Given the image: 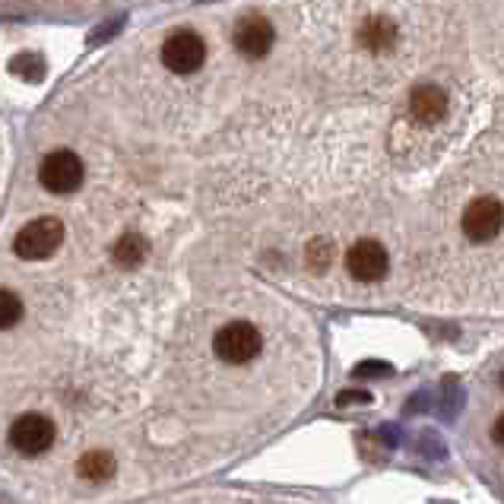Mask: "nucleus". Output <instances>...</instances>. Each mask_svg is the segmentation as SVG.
Returning a JSON list of instances; mask_svg holds the SVG:
<instances>
[{
	"instance_id": "f257e3e1",
	"label": "nucleus",
	"mask_w": 504,
	"mask_h": 504,
	"mask_svg": "<svg viewBox=\"0 0 504 504\" xmlns=\"http://www.w3.org/2000/svg\"><path fill=\"white\" fill-rule=\"evenodd\" d=\"M64 242V222L54 216H38L32 222H25L13 238V251L23 261H44L51 257Z\"/></svg>"
},
{
	"instance_id": "f03ea898",
	"label": "nucleus",
	"mask_w": 504,
	"mask_h": 504,
	"mask_svg": "<svg viewBox=\"0 0 504 504\" xmlns=\"http://www.w3.org/2000/svg\"><path fill=\"white\" fill-rule=\"evenodd\" d=\"M261 346H263L261 333L248 321H232V324H225L222 331L212 336V352L225 365H248L251 359H257Z\"/></svg>"
},
{
	"instance_id": "7ed1b4c3",
	"label": "nucleus",
	"mask_w": 504,
	"mask_h": 504,
	"mask_svg": "<svg viewBox=\"0 0 504 504\" xmlns=\"http://www.w3.org/2000/svg\"><path fill=\"white\" fill-rule=\"evenodd\" d=\"M83 159L70 150H54L38 165V181L51 193H74L83 184Z\"/></svg>"
},
{
	"instance_id": "20e7f679",
	"label": "nucleus",
	"mask_w": 504,
	"mask_h": 504,
	"mask_svg": "<svg viewBox=\"0 0 504 504\" xmlns=\"http://www.w3.org/2000/svg\"><path fill=\"white\" fill-rule=\"evenodd\" d=\"M206 61V42L191 29H181L174 35L165 38L163 44V64L172 74L187 76V74H197Z\"/></svg>"
},
{
	"instance_id": "39448f33",
	"label": "nucleus",
	"mask_w": 504,
	"mask_h": 504,
	"mask_svg": "<svg viewBox=\"0 0 504 504\" xmlns=\"http://www.w3.org/2000/svg\"><path fill=\"white\" fill-rule=\"evenodd\" d=\"M10 444L25 457H38L54 444V422L42 412H25L13 422Z\"/></svg>"
},
{
	"instance_id": "423d86ee",
	"label": "nucleus",
	"mask_w": 504,
	"mask_h": 504,
	"mask_svg": "<svg viewBox=\"0 0 504 504\" xmlns=\"http://www.w3.org/2000/svg\"><path fill=\"white\" fill-rule=\"evenodd\" d=\"M387 267H390V257H387L384 244L374 242V238H361V242H355L352 248H349V254H346V270L359 282L384 280Z\"/></svg>"
},
{
	"instance_id": "0eeeda50",
	"label": "nucleus",
	"mask_w": 504,
	"mask_h": 504,
	"mask_svg": "<svg viewBox=\"0 0 504 504\" xmlns=\"http://www.w3.org/2000/svg\"><path fill=\"white\" fill-rule=\"evenodd\" d=\"M504 229V206L495 197H479L463 212V232L469 242H492Z\"/></svg>"
},
{
	"instance_id": "6e6552de",
	"label": "nucleus",
	"mask_w": 504,
	"mask_h": 504,
	"mask_svg": "<svg viewBox=\"0 0 504 504\" xmlns=\"http://www.w3.org/2000/svg\"><path fill=\"white\" fill-rule=\"evenodd\" d=\"M273 25L263 16H244L242 23L235 25V48L242 51L244 57L257 61V57H267L270 48H273Z\"/></svg>"
},
{
	"instance_id": "1a4fd4ad",
	"label": "nucleus",
	"mask_w": 504,
	"mask_h": 504,
	"mask_svg": "<svg viewBox=\"0 0 504 504\" xmlns=\"http://www.w3.org/2000/svg\"><path fill=\"white\" fill-rule=\"evenodd\" d=\"M410 112L422 124H435V121H441L448 114V95H444V89L431 86V83L416 86L410 95Z\"/></svg>"
},
{
	"instance_id": "9d476101",
	"label": "nucleus",
	"mask_w": 504,
	"mask_h": 504,
	"mask_svg": "<svg viewBox=\"0 0 504 504\" xmlns=\"http://www.w3.org/2000/svg\"><path fill=\"white\" fill-rule=\"evenodd\" d=\"M359 42L365 44L371 54H387V51H393V44H397V25L387 16H371L361 23Z\"/></svg>"
},
{
	"instance_id": "9b49d317",
	"label": "nucleus",
	"mask_w": 504,
	"mask_h": 504,
	"mask_svg": "<svg viewBox=\"0 0 504 504\" xmlns=\"http://www.w3.org/2000/svg\"><path fill=\"white\" fill-rule=\"evenodd\" d=\"M76 473L86 482H108L114 476V457L108 450H89L83 460L76 463Z\"/></svg>"
},
{
	"instance_id": "f8f14e48",
	"label": "nucleus",
	"mask_w": 504,
	"mask_h": 504,
	"mask_svg": "<svg viewBox=\"0 0 504 504\" xmlns=\"http://www.w3.org/2000/svg\"><path fill=\"white\" fill-rule=\"evenodd\" d=\"M146 251H150V244H146L143 235H137V232H127L124 238H121L118 244H114V263L124 270H133L143 263Z\"/></svg>"
},
{
	"instance_id": "ddd939ff",
	"label": "nucleus",
	"mask_w": 504,
	"mask_h": 504,
	"mask_svg": "<svg viewBox=\"0 0 504 504\" xmlns=\"http://www.w3.org/2000/svg\"><path fill=\"white\" fill-rule=\"evenodd\" d=\"M13 74L19 76V80H29V83H38L44 76V57L35 54V51H23V54L13 57Z\"/></svg>"
},
{
	"instance_id": "4468645a",
	"label": "nucleus",
	"mask_w": 504,
	"mask_h": 504,
	"mask_svg": "<svg viewBox=\"0 0 504 504\" xmlns=\"http://www.w3.org/2000/svg\"><path fill=\"white\" fill-rule=\"evenodd\" d=\"M23 318V301L10 292V289H0V331H10Z\"/></svg>"
},
{
	"instance_id": "2eb2a0df",
	"label": "nucleus",
	"mask_w": 504,
	"mask_h": 504,
	"mask_svg": "<svg viewBox=\"0 0 504 504\" xmlns=\"http://www.w3.org/2000/svg\"><path fill=\"white\" fill-rule=\"evenodd\" d=\"M331 257H333V244L327 242V238H318V242L308 244V263H311L318 273H321V270H327Z\"/></svg>"
},
{
	"instance_id": "dca6fc26",
	"label": "nucleus",
	"mask_w": 504,
	"mask_h": 504,
	"mask_svg": "<svg viewBox=\"0 0 504 504\" xmlns=\"http://www.w3.org/2000/svg\"><path fill=\"white\" fill-rule=\"evenodd\" d=\"M374 374H390V365H380V361H365V365L352 368V378H374Z\"/></svg>"
},
{
	"instance_id": "f3484780",
	"label": "nucleus",
	"mask_w": 504,
	"mask_h": 504,
	"mask_svg": "<svg viewBox=\"0 0 504 504\" xmlns=\"http://www.w3.org/2000/svg\"><path fill=\"white\" fill-rule=\"evenodd\" d=\"M349 403H371V393H368V390H346V393H340V406H349Z\"/></svg>"
},
{
	"instance_id": "a211bd4d",
	"label": "nucleus",
	"mask_w": 504,
	"mask_h": 504,
	"mask_svg": "<svg viewBox=\"0 0 504 504\" xmlns=\"http://www.w3.org/2000/svg\"><path fill=\"white\" fill-rule=\"evenodd\" d=\"M492 438H495L499 444H504V416H499V422L492 425Z\"/></svg>"
}]
</instances>
